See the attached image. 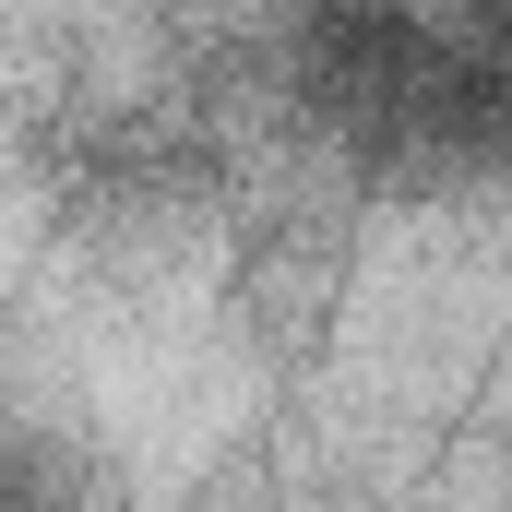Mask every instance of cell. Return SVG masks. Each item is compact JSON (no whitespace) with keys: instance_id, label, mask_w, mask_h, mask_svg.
Instances as JSON below:
<instances>
[{"instance_id":"cell-1","label":"cell","mask_w":512,"mask_h":512,"mask_svg":"<svg viewBox=\"0 0 512 512\" xmlns=\"http://www.w3.org/2000/svg\"><path fill=\"white\" fill-rule=\"evenodd\" d=\"M239 286H251V322L274 346H310V334L334 322V286H346V215H310V203L262 215Z\"/></svg>"}]
</instances>
